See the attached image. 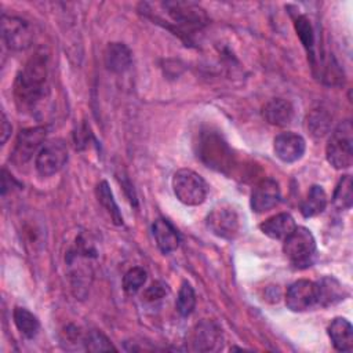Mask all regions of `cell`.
I'll return each instance as SVG.
<instances>
[{
  "mask_svg": "<svg viewBox=\"0 0 353 353\" xmlns=\"http://www.w3.org/2000/svg\"><path fill=\"white\" fill-rule=\"evenodd\" d=\"M152 233L156 241V245L163 254H170L175 251L179 245V234L174 225L163 218H159L152 225Z\"/></svg>",
  "mask_w": 353,
  "mask_h": 353,
  "instance_id": "15",
  "label": "cell"
},
{
  "mask_svg": "<svg viewBox=\"0 0 353 353\" xmlns=\"http://www.w3.org/2000/svg\"><path fill=\"white\" fill-rule=\"evenodd\" d=\"M167 294V285H164L160 281H154L150 287H148L143 292V298L148 302H154L159 301L161 298H164V295Z\"/></svg>",
  "mask_w": 353,
  "mask_h": 353,
  "instance_id": "30",
  "label": "cell"
},
{
  "mask_svg": "<svg viewBox=\"0 0 353 353\" xmlns=\"http://www.w3.org/2000/svg\"><path fill=\"white\" fill-rule=\"evenodd\" d=\"M68 161V148L63 141L55 139L44 143L36 154L34 167L41 176L59 172Z\"/></svg>",
  "mask_w": 353,
  "mask_h": 353,
  "instance_id": "8",
  "label": "cell"
},
{
  "mask_svg": "<svg viewBox=\"0 0 353 353\" xmlns=\"http://www.w3.org/2000/svg\"><path fill=\"white\" fill-rule=\"evenodd\" d=\"M0 134H1V143L4 145L6 143V141L8 139V137H10V134H11V125H10V123H8V120H7V117H6V114L4 113H1V125H0Z\"/></svg>",
  "mask_w": 353,
  "mask_h": 353,
  "instance_id": "31",
  "label": "cell"
},
{
  "mask_svg": "<svg viewBox=\"0 0 353 353\" xmlns=\"http://www.w3.org/2000/svg\"><path fill=\"white\" fill-rule=\"evenodd\" d=\"M328 336L334 347L339 352H350L353 349V327L349 320L336 317L328 325Z\"/></svg>",
  "mask_w": 353,
  "mask_h": 353,
  "instance_id": "19",
  "label": "cell"
},
{
  "mask_svg": "<svg viewBox=\"0 0 353 353\" xmlns=\"http://www.w3.org/2000/svg\"><path fill=\"white\" fill-rule=\"evenodd\" d=\"M208 167L218 171H225L232 167V152L228 145L214 132H205L199 142L197 154Z\"/></svg>",
  "mask_w": 353,
  "mask_h": 353,
  "instance_id": "6",
  "label": "cell"
},
{
  "mask_svg": "<svg viewBox=\"0 0 353 353\" xmlns=\"http://www.w3.org/2000/svg\"><path fill=\"white\" fill-rule=\"evenodd\" d=\"M295 30L296 34L301 40V43L303 44V47L306 48L307 54H310V57H313V48H314V33H313V28L310 25V21L307 19V17L305 15H299L295 22Z\"/></svg>",
  "mask_w": 353,
  "mask_h": 353,
  "instance_id": "27",
  "label": "cell"
},
{
  "mask_svg": "<svg viewBox=\"0 0 353 353\" xmlns=\"http://www.w3.org/2000/svg\"><path fill=\"white\" fill-rule=\"evenodd\" d=\"M83 343L85 345V349L90 352H102V350H116V347L110 343V341L99 331H90L84 339Z\"/></svg>",
  "mask_w": 353,
  "mask_h": 353,
  "instance_id": "29",
  "label": "cell"
},
{
  "mask_svg": "<svg viewBox=\"0 0 353 353\" xmlns=\"http://www.w3.org/2000/svg\"><path fill=\"white\" fill-rule=\"evenodd\" d=\"M171 185L176 199L186 205L204 203L208 193V186L203 176L189 168L178 170L171 179Z\"/></svg>",
  "mask_w": 353,
  "mask_h": 353,
  "instance_id": "5",
  "label": "cell"
},
{
  "mask_svg": "<svg viewBox=\"0 0 353 353\" xmlns=\"http://www.w3.org/2000/svg\"><path fill=\"white\" fill-rule=\"evenodd\" d=\"M273 150L277 159H280L283 163H294L303 156L306 143L301 135L287 131L279 134L274 138Z\"/></svg>",
  "mask_w": 353,
  "mask_h": 353,
  "instance_id": "13",
  "label": "cell"
},
{
  "mask_svg": "<svg viewBox=\"0 0 353 353\" xmlns=\"http://www.w3.org/2000/svg\"><path fill=\"white\" fill-rule=\"evenodd\" d=\"M1 32L7 47L15 51L26 50L33 41V29L30 23L18 17L3 15Z\"/></svg>",
  "mask_w": 353,
  "mask_h": 353,
  "instance_id": "10",
  "label": "cell"
},
{
  "mask_svg": "<svg viewBox=\"0 0 353 353\" xmlns=\"http://www.w3.org/2000/svg\"><path fill=\"white\" fill-rule=\"evenodd\" d=\"M97 197L98 201L101 203V205L106 210V212L110 215L112 221L116 225H121L123 223V215L119 210V205L113 197V193L109 188V183L106 181H102L98 183L97 186Z\"/></svg>",
  "mask_w": 353,
  "mask_h": 353,
  "instance_id": "23",
  "label": "cell"
},
{
  "mask_svg": "<svg viewBox=\"0 0 353 353\" xmlns=\"http://www.w3.org/2000/svg\"><path fill=\"white\" fill-rule=\"evenodd\" d=\"M262 114L269 124L277 125V127H285L291 124L294 119V106L287 99L274 98V99H270L263 106Z\"/></svg>",
  "mask_w": 353,
  "mask_h": 353,
  "instance_id": "16",
  "label": "cell"
},
{
  "mask_svg": "<svg viewBox=\"0 0 353 353\" xmlns=\"http://www.w3.org/2000/svg\"><path fill=\"white\" fill-rule=\"evenodd\" d=\"M46 137L47 128L44 125L21 130L11 153V161L15 165H22L28 163L33 157V154H37V150L41 149Z\"/></svg>",
  "mask_w": 353,
  "mask_h": 353,
  "instance_id": "7",
  "label": "cell"
},
{
  "mask_svg": "<svg viewBox=\"0 0 353 353\" xmlns=\"http://www.w3.org/2000/svg\"><path fill=\"white\" fill-rule=\"evenodd\" d=\"M165 14L175 25V32H193L208 22L205 11L192 1H165L161 3Z\"/></svg>",
  "mask_w": 353,
  "mask_h": 353,
  "instance_id": "4",
  "label": "cell"
},
{
  "mask_svg": "<svg viewBox=\"0 0 353 353\" xmlns=\"http://www.w3.org/2000/svg\"><path fill=\"white\" fill-rule=\"evenodd\" d=\"M352 176L350 175H343L334 192L332 196V204L338 210H349L352 207Z\"/></svg>",
  "mask_w": 353,
  "mask_h": 353,
  "instance_id": "24",
  "label": "cell"
},
{
  "mask_svg": "<svg viewBox=\"0 0 353 353\" xmlns=\"http://www.w3.org/2000/svg\"><path fill=\"white\" fill-rule=\"evenodd\" d=\"M146 283V270L143 268H131L123 277V288L127 294H137Z\"/></svg>",
  "mask_w": 353,
  "mask_h": 353,
  "instance_id": "28",
  "label": "cell"
},
{
  "mask_svg": "<svg viewBox=\"0 0 353 353\" xmlns=\"http://www.w3.org/2000/svg\"><path fill=\"white\" fill-rule=\"evenodd\" d=\"M189 343L194 352H216L223 345L222 330L212 320L200 321L193 327L189 335Z\"/></svg>",
  "mask_w": 353,
  "mask_h": 353,
  "instance_id": "11",
  "label": "cell"
},
{
  "mask_svg": "<svg viewBox=\"0 0 353 353\" xmlns=\"http://www.w3.org/2000/svg\"><path fill=\"white\" fill-rule=\"evenodd\" d=\"M296 228L294 218L287 212L276 214L259 225L263 234L274 240H285Z\"/></svg>",
  "mask_w": 353,
  "mask_h": 353,
  "instance_id": "17",
  "label": "cell"
},
{
  "mask_svg": "<svg viewBox=\"0 0 353 353\" xmlns=\"http://www.w3.org/2000/svg\"><path fill=\"white\" fill-rule=\"evenodd\" d=\"M331 128V116L323 109H314L307 116V130L309 132L316 137H324Z\"/></svg>",
  "mask_w": 353,
  "mask_h": 353,
  "instance_id": "25",
  "label": "cell"
},
{
  "mask_svg": "<svg viewBox=\"0 0 353 353\" xmlns=\"http://www.w3.org/2000/svg\"><path fill=\"white\" fill-rule=\"evenodd\" d=\"M47 54L36 52L18 73L14 83V98L23 112H34L48 97Z\"/></svg>",
  "mask_w": 353,
  "mask_h": 353,
  "instance_id": "1",
  "label": "cell"
},
{
  "mask_svg": "<svg viewBox=\"0 0 353 353\" xmlns=\"http://www.w3.org/2000/svg\"><path fill=\"white\" fill-rule=\"evenodd\" d=\"M12 319H14L15 327L25 338L32 339L37 335V332L40 330V323H39L37 317L28 309L17 306L12 312Z\"/></svg>",
  "mask_w": 353,
  "mask_h": 353,
  "instance_id": "22",
  "label": "cell"
},
{
  "mask_svg": "<svg viewBox=\"0 0 353 353\" xmlns=\"http://www.w3.org/2000/svg\"><path fill=\"white\" fill-rule=\"evenodd\" d=\"M327 207V194L324 189L319 185H313L306 199L301 204V212L305 218H312L321 214Z\"/></svg>",
  "mask_w": 353,
  "mask_h": 353,
  "instance_id": "21",
  "label": "cell"
},
{
  "mask_svg": "<svg viewBox=\"0 0 353 353\" xmlns=\"http://www.w3.org/2000/svg\"><path fill=\"white\" fill-rule=\"evenodd\" d=\"M207 228L211 233L221 239L232 240L240 232V216L236 210L228 205H219L214 208L207 216Z\"/></svg>",
  "mask_w": 353,
  "mask_h": 353,
  "instance_id": "9",
  "label": "cell"
},
{
  "mask_svg": "<svg viewBox=\"0 0 353 353\" xmlns=\"http://www.w3.org/2000/svg\"><path fill=\"white\" fill-rule=\"evenodd\" d=\"M285 305L292 312H305L317 305L316 283L298 280L292 283L285 294Z\"/></svg>",
  "mask_w": 353,
  "mask_h": 353,
  "instance_id": "12",
  "label": "cell"
},
{
  "mask_svg": "<svg viewBox=\"0 0 353 353\" xmlns=\"http://www.w3.org/2000/svg\"><path fill=\"white\" fill-rule=\"evenodd\" d=\"M281 199V192L279 183L274 179L266 178L256 183L251 193V208L252 211L261 214L272 210L279 204Z\"/></svg>",
  "mask_w": 353,
  "mask_h": 353,
  "instance_id": "14",
  "label": "cell"
},
{
  "mask_svg": "<svg viewBox=\"0 0 353 353\" xmlns=\"http://www.w3.org/2000/svg\"><path fill=\"white\" fill-rule=\"evenodd\" d=\"M317 305L330 306L343 299L345 290L342 284L334 277H323L316 283Z\"/></svg>",
  "mask_w": 353,
  "mask_h": 353,
  "instance_id": "20",
  "label": "cell"
},
{
  "mask_svg": "<svg viewBox=\"0 0 353 353\" xmlns=\"http://www.w3.org/2000/svg\"><path fill=\"white\" fill-rule=\"evenodd\" d=\"M105 66L113 73L125 72L132 62L130 48L123 43H109L103 54Z\"/></svg>",
  "mask_w": 353,
  "mask_h": 353,
  "instance_id": "18",
  "label": "cell"
},
{
  "mask_svg": "<svg viewBox=\"0 0 353 353\" xmlns=\"http://www.w3.org/2000/svg\"><path fill=\"white\" fill-rule=\"evenodd\" d=\"M353 128L350 120L339 123L331 132L327 146V161L336 170L349 168L353 163Z\"/></svg>",
  "mask_w": 353,
  "mask_h": 353,
  "instance_id": "2",
  "label": "cell"
},
{
  "mask_svg": "<svg viewBox=\"0 0 353 353\" xmlns=\"http://www.w3.org/2000/svg\"><path fill=\"white\" fill-rule=\"evenodd\" d=\"M283 251L295 269H306L316 259V240L309 229L296 226L284 240Z\"/></svg>",
  "mask_w": 353,
  "mask_h": 353,
  "instance_id": "3",
  "label": "cell"
},
{
  "mask_svg": "<svg viewBox=\"0 0 353 353\" xmlns=\"http://www.w3.org/2000/svg\"><path fill=\"white\" fill-rule=\"evenodd\" d=\"M196 305V295H194V290L190 285V283L183 281L179 292H178V298H176V310L181 316L188 317L189 314H192L193 309Z\"/></svg>",
  "mask_w": 353,
  "mask_h": 353,
  "instance_id": "26",
  "label": "cell"
}]
</instances>
